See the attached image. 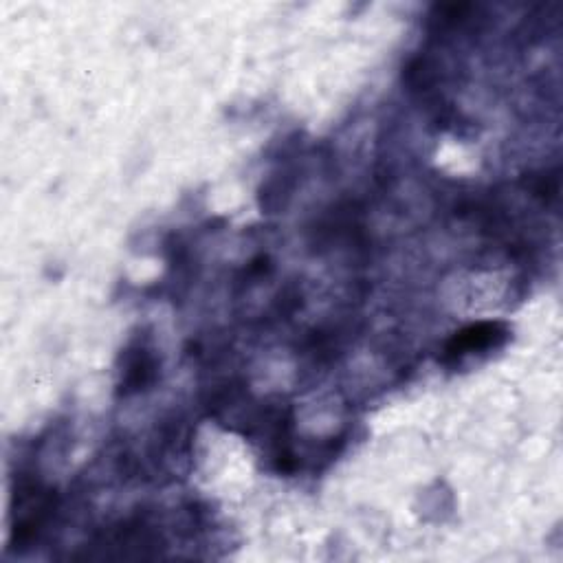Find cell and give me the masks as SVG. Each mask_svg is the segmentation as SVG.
<instances>
[{"label":"cell","instance_id":"obj_2","mask_svg":"<svg viewBox=\"0 0 563 563\" xmlns=\"http://www.w3.org/2000/svg\"><path fill=\"white\" fill-rule=\"evenodd\" d=\"M154 372H157V363H154L152 355L148 350L137 348L135 355H132L126 361V370H124V392H137L141 388L154 379Z\"/></svg>","mask_w":563,"mask_h":563},{"label":"cell","instance_id":"obj_1","mask_svg":"<svg viewBox=\"0 0 563 563\" xmlns=\"http://www.w3.org/2000/svg\"><path fill=\"white\" fill-rule=\"evenodd\" d=\"M509 337V330H506L504 324L500 322H482V324H473L449 341L445 348V357L447 359H460L469 355V352L476 350H487L491 346H498L502 341Z\"/></svg>","mask_w":563,"mask_h":563}]
</instances>
